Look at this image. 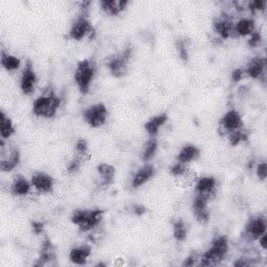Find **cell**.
I'll use <instances>...</instances> for the list:
<instances>
[{
    "instance_id": "cell-1",
    "label": "cell",
    "mask_w": 267,
    "mask_h": 267,
    "mask_svg": "<svg viewBox=\"0 0 267 267\" xmlns=\"http://www.w3.org/2000/svg\"><path fill=\"white\" fill-rule=\"evenodd\" d=\"M228 252L227 237L222 235L216 237L212 241L209 250L201 256L200 265L202 266H214L218 265L226 256Z\"/></svg>"
},
{
    "instance_id": "cell-2",
    "label": "cell",
    "mask_w": 267,
    "mask_h": 267,
    "mask_svg": "<svg viewBox=\"0 0 267 267\" xmlns=\"http://www.w3.org/2000/svg\"><path fill=\"white\" fill-rule=\"evenodd\" d=\"M60 105L61 99L52 90H49L34 100L32 105V112L38 117L50 118L57 114Z\"/></svg>"
},
{
    "instance_id": "cell-3",
    "label": "cell",
    "mask_w": 267,
    "mask_h": 267,
    "mask_svg": "<svg viewBox=\"0 0 267 267\" xmlns=\"http://www.w3.org/2000/svg\"><path fill=\"white\" fill-rule=\"evenodd\" d=\"M103 218L102 210H77L71 215V221L79 226L82 232H88L96 227Z\"/></svg>"
},
{
    "instance_id": "cell-4",
    "label": "cell",
    "mask_w": 267,
    "mask_h": 267,
    "mask_svg": "<svg viewBox=\"0 0 267 267\" xmlns=\"http://www.w3.org/2000/svg\"><path fill=\"white\" fill-rule=\"evenodd\" d=\"M95 73L96 67L91 60H84L79 63L74 73V80L83 94H87L90 90Z\"/></svg>"
},
{
    "instance_id": "cell-5",
    "label": "cell",
    "mask_w": 267,
    "mask_h": 267,
    "mask_svg": "<svg viewBox=\"0 0 267 267\" xmlns=\"http://www.w3.org/2000/svg\"><path fill=\"white\" fill-rule=\"evenodd\" d=\"M81 15L79 16L75 22L72 24L69 31V37L73 40L80 41L84 39L86 35L91 34L93 31V27L90 23V21L88 20V10L89 8L82 7L81 8Z\"/></svg>"
},
{
    "instance_id": "cell-6",
    "label": "cell",
    "mask_w": 267,
    "mask_h": 267,
    "mask_svg": "<svg viewBox=\"0 0 267 267\" xmlns=\"http://www.w3.org/2000/svg\"><path fill=\"white\" fill-rule=\"evenodd\" d=\"M83 117L91 128H100L108 119V109L103 103H96L87 108Z\"/></svg>"
},
{
    "instance_id": "cell-7",
    "label": "cell",
    "mask_w": 267,
    "mask_h": 267,
    "mask_svg": "<svg viewBox=\"0 0 267 267\" xmlns=\"http://www.w3.org/2000/svg\"><path fill=\"white\" fill-rule=\"evenodd\" d=\"M132 52H133V48L131 46L127 47L121 53L113 57L109 61L108 67L110 69V72L114 77L120 78L127 73V69H128L130 60L132 58Z\"/></svg>"
},
{
    "instance_id": "cell-8",
    "label": "cell",
    "mask_w": 267,
    "mask_h": 267,
    "mask_svg": "<svg viewBox=\"0 0 267 267\" xmlns=\"http://www.w3.org/2000/svg\"><path fill=\"white\" fill-rule=\"evenodd\" d=\"M210 199L211 198L207 197V195L197 193V197H195L193 200V204H192L193 215L195 219L202 224H206L210 218V212L208 209V204Z\"/></svg>"
},
{
    "instance_id": "cell-9",
    "label": "cell",
    "mask_w": 267,
    "mask_h": 267,
    "mask_svg": "<svg viewBox=\"0 0 267 267\" xmlns=\"http://www.w3.org/2000/svg\"><path fill=\"white\" fill-rule=\"evenodd\" d=\"M37 84V75L30 62H27L21 75L20 88L24 94H31L34 90V86Z\"/></svg>"
},
{
    "instance_id": "cell-10",
    "label": "cell",
    "mask_w": 267,
    "mask_h": 267,
    "mask_svg": "<svg viewBox=\"0 0 267 267\" xmlns=\"http://www.w3.org/2000/svg\"><path fill=\"white\" fill-rule=\"evenodd\" d=\"M242 124L243 122L241 116L235 110H231L226 112L220 120L221 128L226 132H228V134L240 130L242 128Z\"/></svg>"
},
{
    "instance_id": "cell-11",
    "label": "cell",
    "mask_w": 267,
    "mask_h": 267,
    "mask_svg": "<svg viewBox=\"0 0 267 267\" xmlns=\"http://www.w3.org/2000/svg\"><path fill=\"white\" fill-rule=\"evenodd\" d=\"M31 186L41 193H49L53 189V179L45 172H37L31 177Z\"/></svg>"
},
{
    "instance_id": "cell-12",
    "label": "cell",
    "mask_w": 267,
    "mask_h": 267,
    "mask_svg": "<svg viewBox=\"0 0 267 267\" xmlns=\"http://www.w3.org/2000/svg\"><path fill=\"white\" fill-rule=\"evenodd\" d=\"M245 233L250 238H252L254 240H258L263 234L266 233V221H265V219L262 217L252 218L246 224Z\"/></svg>"
},
{
    "instance_id": "cell-13",
    "label": "cell",
    "mask_w": 267,
    "mask_h": 267,
    "mask_svg": "<svg viewBox=\"0 0 267 267\" xmlns=\"http://www.w3.org/2000/svg\"><path fill=\"white\" fill-rule=\"evenodd\" d=\"M234 23L231 21L228 18H218L213 23V28H214L215 32L221 37L222 39H228L230 37H234L235 31H234Z\"/></svg>"
},
{
    "instance_id": "cell-14",
    "label": "cell",
    "mask_w": 267,
    "mask_h": 267,
    "mask_svg": "<svg viewBox=\"0 0 267 267\" xmlns=\"http://www.w3.org/2000/svg\"><path fill=\"white\" fill-rule=\"evenodd\" d=\"M155 174V168L152 165H145L144 167L140 168L133 176L132 180V187L137 189L141 186H143L147 183Z\"/></svg>"
},
{
    "instance_id": "cell-15",
    "label": "cell",
    "mask_w": 267,
    "mask_h": 267,
    "mask_svg": "<svg viewBox=\"0 0 267 267\" xmlns=\"http://www.w3.org/2000/svg\"><path fill=\"white\" fill-rule=\"evenodd\" d=\"M56 253H55V248H53V245L50 241L49 238H45L42 247H41V252H40V257L38 259V262L35 263V265L38 266H43L48 263H51L52 261L56 260Z\"/></svg>"
},
{
    "instance_id": "cell-16",
    "label": "cell",
    "mask_w": 267,
    "mask_h": 267,
    "mask_svg": "<svg viewBox=\"0 0 267 267\" xmlns=\"http://www.w3.org/2000/svg\"><path fill=\"white\" fill-rule=\"evenodd\" d=\"M91 255V247L88 245H81L72 248L69 254V259L73 264L84 265Z\"/></svg>"
},
{
    "instance_id": "cell-17",
    "label": "cell",
    "mask_w": 267,
    "mask_h": 267,
    "mask_svg": "<svg viewBox=\"0 0 267 267\" xmlns=\"http://www.w3.org/2000/svg\"><path fill=\"white\" fill-rule=\"evenodd\" d=\"M216 188V180L212 176H205L200 179L197 182V186H195V191L198 194L207 195L209 198H212L213 193L215 192Z\"/></svg>"
},
{
    "instance_id": "cell-18",
    "label": "cell",
    "mask_w": 267,
    "mask_h": 267,
    "mask_svg": "<svg viewBox=\"0 0 267 267\" xmlns=\"http://www.w3.org/2000/svg\"><path fill=\"white\" fill-rule=\"evenodd\" d=\"M129 2L127 0H103L100 3L101 9L111 16H117L127 9Z\"/></svg>"
},
{
    "instance_id": "cell-19",
    "label": "cell",
    "mask_w": 267,
    "mask_h": 267,
    "mask_svg": "<svg viewBox=\"0 0 267 267\" xmlns=\"http://www.w3.org/2000/svg\"><path fill=\"white\" fill-rule=\"evenodd\" d=\"M266 67V60L264 58H254L246 67V73L255 80L260 79L264 74V70Z\"/></svg>"
},
{
    "instance_id": "cell-20",
    "label": "cell",
    "mask_w": 267,
    "mask_h": 267,
    "mask_svg": "<svg viewBox=\"0 0 267 267\" xmlns=\"http://www.w3.org/2000/svg\"><path fill=\"white\" fill-rule=\"evenodd\" d=\"M167 119H168L167 114L163 113V114H159L157 116H154L151 119H149L144 124V129L148 133L150 138H155L158 135L159 130L161 129V127L167 121Z\"/></svg>"
},
{
    "instance_id": "cell-21",
    "label": "cell",
    "mask_w": 267,
    "mask_h": 267,
    "mask_svg": "<svg viewBox=\"0 0 267 267\" xmlns=\"http://www.w3.org/2000/svg\"><path fill=\"white\" fill-rule=\"evenodd\" d=\"M201 155V150L192 144H187L180 150L179 155H177V161L187 164L190 163L194 160H197Z\"/></svg>"
},
{
    "instance_id": "cell-22",
    "label": "cell",
    "mask_w": 267,
    "mask_h": 267,
    "mask_svg": "<svg viewBox=\"0 0 267 267\" xmlns=\"http://www.w3.org/2000/svg\"><path fill=\"white\" fill-rule=\"evenodd\" d=\"M255 30V22L250 18H242L235 25L234 31L237 37H245V35H251Z\"/></svg>"
},
{
    "instance_id": "cell-23",
    "label": "cell",
    "mask_w": 267,
    "mask_h": 267,
    "mask_svg": "<svg viewBox=\"0 0 267 267\" xmlns=\"http://www.w3.org/2000/svg\"><path fill=\"white\" fill-rule=\"evenodd\" d=\"M31 188V183H29L23 176L19 175L16 177L11 186V192L16 197H24L28 194Z\"/></svg>"
},
{
    "instance_id": "cell-24",
    "label": "cell",
    "mask_w": 267,
    "mask_h": 267,
    "mask_svg": "<svg viewBox=\"0 0 267 267\" xmlns=\"http://www.w3.org/2000/svg\"><path fill=\"white\" fill-rule=\"evenodd\" d=\"M97 172L100 176V183L102 186L108 187L110 186L115 176V168L109 164H100L97 166Z\"/></svg>"
},
{
    "instance_id": "cell-25",
    "label": "cell",
    "mask_w": 267,
    "mask_h": 267,
    "mask_svg": "<svg viewBox=\"0 0 267 267\" xmlns=\"http://www.w3.org/2000/svg\"><path fill=\"white\" fill-rule=\"evenodd\" d=\"M20 163V152L18 149H13L8 159H3L0 162V168L4 172H11Z\"/></svg>"
},
{
    "instance_id": "cell-26",
    "label": "cell",
    "mask_w": 267,
    "mask_h": 267,
    "mask_svg": "<svg viewBox=\"0 0 267 267\" xmlns=\"http://www.w3.org/2000/svg\"><path fill=\"white\" fill-rule=\"evenodd\" d=\"M0 116H2L0 117V119H2V121H0V134H2V138L3 139H9L15 133V128H14L13 121L4 111H2V114H0Z\"/></svg>"
},
{
    "instance_id": "cell-27",
    "label": "cell",
    "mask_w": 267,
    "mask_h": 267,
    "mask_svg": "<svg viewBox=\"0 0 267 267\" xmlns=\"http://www.w3.org/2000/svg\"><path fill=\"white\" fill-rule=\"evenodd\" d=\"M20 64H21V62L17 57L9 55V53H6L5 51H3V53H2V65L6 70L15 71L20 67Z\"/></svg>"
},
{
    "instance_id": "cell-28",
    "label": "cell",
    "mask_w": 267,
    "mask_h": 267,
    "mask_svg": "<svg viewBox=\"0 0 267 267\" xmlns=\"http://www.w3.org/2000/svg\"><path fill=\"white\" fill-rule=\"evenodd\" d=\"M187 226L183 220H177L173 223V237L175 240L184 242L187 239Z\"/></svg>"
},
{
    "instance_id": "cell-29",
    "label": "cell",
    "mask_w": 267,
    "mask_h": 267,
    "mask_svg": "<svg viewBox=\"0 0 267 267\" xmlns=\"http://www.w3.org/2000/svg\"><path fill=\"white\" fill-rule=\"evenodd\" d=\"M157 148H158V142L155 138H150V140L146 143V146L144 148V151H143V155H142V158H143V161H148V160H150L156 151H157Z\"/></svg>"
},
{
    "instance_id": "cell-30",
    "label": "cell",
    "mask_w": 267,
    "mask_h": 267,
    "mask_svg": "<svg viewBox=\"0 0 267 267\" xmlns=\"http://www.w3.org/2000/svg\"><path fill=\"white\" fill-rule=\"evenodd\" d=\"M246 138H247V134L244 131H242L241 129L238 131L230 133V135H228L230 143H231V145H233V146H236L237 144L240 143V142L246 140Z\"/></svg>"
},
{
    "instance_id": "cell-31",
    "label": "cell",
    "mask_w": 267,
    "mask_h": 267,
    "mask_svg": "<svg viewBox=\"0 0 267 267\" xmlns=\"http://www.w3.org/2000/svg\"><path fill=\"white\" fill-rule=\"evenodd\" d=\"M176 48H177V51H179V55H180V58L182 59V61L187 62L188 58H189L188 50H187V42L183 39L179 40L176 42Z\"/></svg>"
},
{
    "instance_id": "cell-32",
    "label": "cell",
    "mask_w": 267,
    "mask_h": 267,
    "mask_svg": "<svg viewBox=\"0 0 267 267\" xmlns=\"http://www.w3.org/2000/svg\"><path fill=\"white\" fill-rule=\"evenodd\" d=\"M170 173L173 176H182V175H185L187 173L186 164L179 162V163H176V164L172 165L170 167Z\"/></svg>"
},
{
    "instance_id": "cell-33",
    "label": "cell",
    "mask_w": 267,
    "mask_h": 267,
    "mask_svg": "<svg viewBox=\"0 0 267 267\" xmlns=\"http://www.w3.org/2000/svg\"><path fill=\"white\" fill-rule=\"evenodd\" d=\"M83 158L84 157L78 156L77 158H74L72 160V161L70 162V164L67 167V170H68L69 173H75V172H78L80 170L81 165H82V162H83Z\"/></svg>"
},
{
    "instance_id": "cell-34",
    "label": "cell",
    "mask_w": 267,
    "mask_h": 267,
    "mask_svg": "<svg viewBox=\"0 0 267 267\" xmlns=\"http://www.w3.org/2000/svg\"><path fill=\"white\" fill-rule=\"evenodd\" d=\"M75 148H77V151H78L79 156L85 157L86 154H87V151H88V143H87V141L85 139H80L77 142Z\"/></svg>"
},
{
    "instance_id": "cell-35",
    "label": "cell",
    "mask_w": 267,
    "mask_h": 267,
    "mask_svg": "<svg viewBox=\"0 0 267 267\" xmlns=\"http://www.w3.org/2000/svg\"><path fill=\"white\" fill-rule=\"evenodd\" d=\"M200 259L201 256H199L198 254H191L186 260L185 262H183L184 266H195V265H200Z\"/></svg>"
},
{
    "instance_id": "cell-36",
    "label": "cell",
    "mask_w": 267,
    "mask_h": 267,
    "mask_svg": "<svg viewBox=\"0 0 267 267\" xmlns=\"http://www.w3.org/2000/svg\"><path fill=\"white\" fill-rule=\"evenodd\" d=\"M262 42V37H261V34L259 32H253L251 34V38L250 40H248V46H251V47H257L261 44Z\"/></svg>"
},
{
    "instance_id": "cell-37",
    "label": "cell",
    "mask_w": 267,
    "mask_h": 267,
    "mask_svg": "<svg viewBox=\"0 0 267 267\" xmlns=\"http://www.w3.org/2000/svg\"><path fill=\"white\" fill-rule=\"evenodd\" d=\"M257 176L260 181H265L267 177V165L266 163H260L257 166Z\"/></svg>"
},
{
    "instance_id": "cell-38",
    "label": "cell",
    "mask_w": 267,
    "mask_h": 267,
    "mask_svg": "<svg viewBox=\"0 0 267 267\" xmlns=\"http://www.w3.org/2000/svg\"><path fill=\"white\" fill-rule=\"evenodd\" d=\"M248 7H250V10L252 11H263L265 10L266 2H263V0H255V2H252Z\"/></svg>"
},
{
    "instance_id": "cell-39",
    "label": "cell",
    "mask_w": 267,
    "mask_h": 267,
    "mask_svg": "<svg viewBox=\"0 0 267 267\" xmlns=\"http://www.w3.org/2000/svg\"><path fill=\"white\" fill-rule=\"evenodd\" d=\"M31 230L35 235H40L43 233L44 223L41 221H32L31 222Z\"/></svg>"
},
{
    "instance_id": "cell-40",
    "label": "cell",
    "mask_w": 267,
    "mask_h": 267,
    "mask_svg": "<svg viewBox=\"0 0 267 267\" xmlns=\"http://www.w3.org/2000/svg\"><path fill=\"white\" fill-rule=\"evenodd\" d=\"M242 77H243V70L242 69L238 68V69H235L233 71V73H232V80H233V82H235V83L240 82L242 80Z\"/></svg>"
},
{
    "instance_id": "cell-41",
    "label": "cell",
    "mask_w": 267,
    "mask_h": 267,
    "mask_svg": "<svg viewBox=\"0 0 267 267\" xmlns=\"http://www.w3.org/2000/svg\"><path fill=\"white\" fill-rule=\"evenodd\" d=\"M145 212H146V209H145V207L141 206V205L134 206V213H135L136 215H138V216H141V215H143Z\"/></svg>"
},
{
    "instance_id": "cell-42",
    "label": "cell",
    "mask_w": 267,
    "mask_h": 267,
    "mask_svg": "<svg viewBox=\"0 0 267 267\" xmlns=\"http://www.w3.org/2000/svg\"><path fill=\"white\" fill-rule=\"evenodd\" d=\"M258 240H259V243H260L261 247L265 251L266 248H267V236H266V233L263 234Z\"/></svg>"
}]
</instances>
